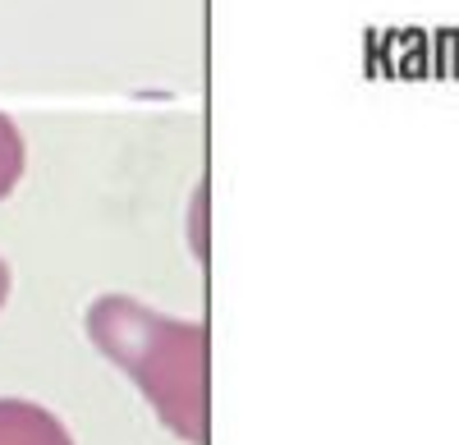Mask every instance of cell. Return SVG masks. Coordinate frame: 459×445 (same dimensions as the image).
<instances>
[{
  "instance_id": "3957f363",
  "label": "cell",
  "mask_w": 459,
  "mask_h": 445,
  "mask_svg": "<svg viewBox=\"0 0 459 445\" xmlns=\"http://www.w3.org/2000/svg\"><path fill=\"white\" fill-rule=\"evenodd\" d=\"M23 166H28V147H23V133L10 116H0V202H5L19 179H23Z\"/></svg>"
},
{
  "instance_id": "6da1fadb",
  "label": "cell",
  "mask_w": 459,
  "mask_h": 445,
  "mask_svg": "<svg viewBox=\"0 0 459 445\" xmlns=\"http://www.w3.org/2000/svg\"><path fill=\"white\" fill-rule=\"evenodd\" d=\"M101 358L143 390L152 414L184 445H207L212 432V340L203 321L166 317L129 294H97L83 317Z\"/></svg>"
},
{
  "instance_id": "7a4b0ae2",
  "label": "cell",
  "mask_w": 459,
  "mask_h": 445,
  "mask_svg": "<svg viewBox=\"0 0 459 445\" xmlns=\"http://www.w3.org/2000/svg\"><path fill=\"white\" fill-rule=\"evenodd\" d=\"M0 445H74V436L47 404L0 399Z\"/></svg>"
},
{
  "instance_id": "277c9868",
  "label": "cell",
  "mask_w": 459,
  "mask_h": 445,
  "mask_svg": "<svg viewBox=\"0 0 459 445\" xmlns=\"http://www.w3.org/2000/svg\"><path fill=\"white\" fill-rule=\"evenodd\" d=\"M5 304H10V262L0 257V312H5Z\"/></svg>"
}]
</instances>
